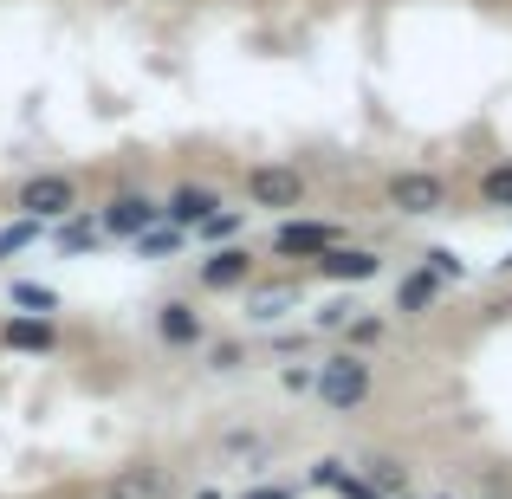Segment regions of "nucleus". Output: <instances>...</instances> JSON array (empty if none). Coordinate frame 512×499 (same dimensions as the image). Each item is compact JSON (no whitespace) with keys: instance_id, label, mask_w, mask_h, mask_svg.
Listing matches in <instances>:
<instances>
[{"instance_id":"1a4fd4ad","label":"nucleus","mask_w":512,"mask_h":499,"mask_svg":"<svg viewBox=\"0 0 512 499\" xmlns=\"http://www.w3.org/2000/svg\"><path fill=\"white\" fill-rule=\"evenodd\" d=\"M0 350H13V357H52V350H59V318L7 312L0 318Z\"/></svg>"},{"instance_id":"a878e982","label":"nucleus","mask_w":512,"mask_h":499,"mask_svg":"<svg viewBox=\"0 0 512 499\" xmlns=\"http://www.w3.org/2000/svg\"><path fill=\"white\" fill-rule=\"evenodd\" d=\"M312 383H318V370H299V363L279 370V389H286V396H312Z\"/></svg>"},{"instance_id":"412c9836","label":"nucleus","mask_w":512,"mask_h":499,"mask_svg":"<svg viewBox=\"0 0 512 499\" xmlns=\"http://www.w3.org/2000/svg\"><path fill=\"white\" fill-rule=\"evenodd\" d=\"M363 480H370V487L389 499V493H402V487H409V467H402L396 454H370V461H363Z\"/></svg>"},{"instance_id":"0eeeda50","label":"nucleus","mask_w":512,"mask_h":499,"mask_svg":"<svg viewBox=\"0 0 512 499\" xmlns=\"http://www.w3.org/2000/svg\"><path fill=\"white\" fill-rule=\"evenodd\" d=\"M338 240L344 234L331 221H305V214H279V227H273V253H279V260H305V266L325 260Z\"/></svg>"},{"instance_id":"aec40b11","label":"nucleus","mask_w":512,"mask_h":499,"mask_svg":"<svg viewBox=\"0 0 512 499\" xmlns=\"http://www.w3.org/2000/svg\"><path fill=\"white\" fill-rule=\"evenodd\" d=\"M247 292H253V286H247ZM292 305H299V286H279V292H253V299H247V318H253V325H279V318H286Z\"/></svg>"},{"instance_id":"7ed1b4c3","label":"nucleus","mask_w":512,"mask_h":499,"mask_svg":"<svg viewBox=\"0 0 512 499\" xmlns=\"http://www.w3.org/2000/svg\"><path fill=\"white\" fill-rule=\"evenodd\" d=\"M383 201L402 214V221H435V214L454 208V188L441 169H396L383 182Z\"/></svg>"},{"instance_id":"f257e3e1","label":"nucleus","mask_w":512,"mask_h":499,"mask_svg":"<svg viewBox=\"0 0 512 499\" xmlns=\"http://www.w3.org/2000/svg\"><path fill=\"white\" fill-rule=\"evenodd\" d=\"M312 396L325 402L331 415H357L363 402L376 396V363L363 357V350H331V357L318 363V383H312Z\"/></svg>"},{"instance_id":"c756f323","label":"nucleus","mask_w":512,"mask_h":499,"mask_svg":"<svg viewBox=\"0 0 512 499\" xmlns=\"http://www.w3.org/2000/svg\"><path fill=\"white\" fill-rule=\"evenodd\" d=\"M389 499H409V493H389Z\"/></svg>"},{"instance_id":"b1692460","label":"nucleus","mask_w":512,"mask_h":499,"mask_svg":"<svg viewBox=\"0 0 512 499\" xmlns=\"http://www.w3.org/2000/svg\"><path fill=\"white\" fill-rule=\"evenodd\" d=\"M240 363H247V344H234V337H221V344H208V370H214V376L240 370Z\"/></svg>"},{"instance_id":"2eb2a0df","label":"nucleus","mask_w":512,"mask_h":499,"mask_svg":"<svg viewBox=\"0 0 512 499\" xmlns=\"http://www.w3.org/2000/svg\"><path fill=\"white\" fill-rule=\"evenodd\" d=\"M474 195H480V208H487V214H512V156H506V163H487V169H480Z\"/></svg>"},{"instance_id":"6ab92c4d","label":"nucleus","mask_w":512,"mask_h":499,"mask_svg":"<svg viewBox=\"0 0 512 499\" xmlns=\"http://www.w3.org/2000/svg\"><path fill=\"white\" fill-rule=\"evenodd\" d=\"M7 305H13V312H33V318H52V312H59V292L39 286V279H13Z\"/></svg>"},{"instance_id":"6e6552de","label":"nucleus","mask_w":512,"mask_h":499,"mask_svg":"<svg viewBox=\"0 0 512 499\" xmlns=\"http://www.w3.org/2000/svg\"><path fill=\"white\" fill-rule=\"evenodd\" d=\"M150 325H156V344H169V350H201L208 344V318L195 312V299H163Z\"/></svg>"},{"instance_id":"5701e85b","label":"nucleus","mask_w":512,"mask_h":499,"mask_svg":"<svg viewBox=\"0 0 512 499\" xmlns=\"http://www.w3.org/2000/svg\"><path fill=\"white\" fill-rule=\"evenodd\" d=\"M376 337H383V318H370V312H350L344 318V350H370Z\"/></svg>"},{"instance_id":"cd10ccee","label":"nucleus","mask_w":512,"mask_h":499,"mask_svg":"<svg viewBox=\"0 0 512 499\" xmlns=\"http://www.w3.org/2000/svg\"><path fill=\"white\" fill-rule=\"evenodd\" d=\"M240 499H292V487H253V493H240Z\"/></svg>"},{"instance_id":"dca6fc26","label":"nucleus","mask_w":512,"mask_h":499,"mask_svg":"<svg viewBox=\"0 0 512 499\" xmlns=\"http://www.w3.org/2000/svg\"><path fill=\"white\" fill-rule=\"evenodd\" d=\"M240 227H247V208H227V201H221V208H214L188 240H195V247H227V240H240Z\"/></svg>"},{"instance_id":"20e7f679","label":"nucleus","mask_w":512,"mask_h":499,"mask_svg":"<svg viewBox=\"0 0 512 499\" xmlns=\"http://www.w3.org/2000/svg\"><path fill=\"white\" fill-rule=\"evenodd\" d=\"M13 208L33 214V221H46V227H59L65 214L85 208V188H78V175H65V169H39V175H26V182H20Z\"/></svg>"},{"instance_id":"9d476101","label":"nucleus","mask_w":512,"mask_h":499,"mask_svg":"<svg viewBox=\"0 0 512 499\" xmlns=\"http://www.w3.org/2000/svg\"><path fill=\"white\" fill-rule=\"evenodd\" d=\"M214 208H221V188H214V182H195V175H188V182H175L169 195H163V221L182 227V234H195Z\"/></svg>"},{"instance_id":"9b49d317","label":"nucleus","mask_w":512,"mask_h":499,"mask_svg":"<svg viewBox=\"0 0 512 499\" xmlns=\"http://www.w3.org/2000/svg\"><path fill=\"white\" fill-rule=\"evenodd\" d=\"M312 273L331 279V286H370V279L383 273V253H376V247H344V240H338L325 260H312Z\"/></svg>"},{"instance_id":"a211bd4d","label":"nucleus","mask_w":512,"mask_h":499,"mask_svg":"<svg viewBox=\"0 0 512 499\" xmlns=\"http://www.w3.org/2000/svg\"><path fill=\"white\" fill-rule=\"evenodd\" d=\"M52 227L46 221H33V214H13L7 227H0V260H13V253H26V247H39Z\"/></svg>"},{"instance_id":"423d86ee","label":"nucleus","mask_w":512,"mask_h":499,"mask_svg":"<svg viewBox=\"0 0 512 499\" xmlns=\"http://www.w3.org/2000/svg\"><path fill=\"white\" fill-rule=\"evenodd\" d=\"M156 221H163V201H156L150 188H117V195L98 208L104 240H137L143 227H156Z\"/></svg>"},{"instance_id":"bb28decb","label":"nucleus","mask_w":512,"mask_h":499,"mask_svg":"<svg viewBox=\"0 0 512 499\" xmlns=\"http://www.w3.org/2000/svg\"><path fill=\"white\" fill-rule=\"evenodd\" d=\"M331 493H338V499H383V493H376V487H370L363 474H344V480H338Z\"/></svg>"},{"instance_id":"4468645a","label":"nucleus","mask_w":512,"mask_h":499,"mask_svg":"<svg viewBox=\"0 0 512 499\" xmlns=\"http://www.w3.org/2000/svg\"><path fill=\"white\" fill-rule=\"evenodd\" d=\"M46 240H52L59 253H98V247H104V227H98V214H85V208H78V214H65V221L52 227Z\"/></svg>"},{"instance_id":"4be33fe9","label":"nucleus","mask_w":512,"mask_h":499,"mask_svg":"<svg viewBox=\"0 0 512 499\" xmlns=\"http://www.w3.org/2000/svg\"><path fill=\"white\" fill-rule=\"evenodd\" d=\"M422 266L441 279V286H461V279H467V260H461L454 247H428V253H422Z\"/></svg>"},{"instance_id":"f03ea898","label":"nucleus","mask_w":512,"mask_h":499,"mask_svg":"<svg viewBox=\"0 0 512 499\" xmlns=\"http://www.w3.org/2000/svg\"><path fill=\"white\" fill-rule=\"evenodd\" d=\"M240 195H247V208L260 214H299L305 195H312V182H305L299 163H247V175H240Z\"/></svg>"},{"instance_id":"c85d7f7f","label":"nucleus","mask_w":512,"mask_h":499,"mask_svg":"<svg viewBox=\"0 0 512 499\" xmlns=\"http://www.w3.org/2000/svg\"><path fill=\"white\" fill-rule=\"evenodd\" d=\"M195 499H221V493H195Z\"/></svg>"},{"instance_id":"39448f33","label":"nucleus","mask_w":512,"mask_h":499,"mask_svg":"<svg viewBox=\"0 0 512 499\" xmlns=\"http://www.w3.org/2000/svg\"><path fill=\"white\" fill-rule=\"evenodd\" d=\"M195 286L208 292V299H221V292H247V286H253V247H247V240L208 247V253L195 260Z\"/></svg>"},{"instance_id":"f3484780","label":"nucleus","mask_w":512,"mask_h":499,"mask_svg":"<svg viewBox=\"0 0 512 499\" xmlns=\"http://www.w3.org/2000/svg\"><path fill=\"white\" fill-rule=\"evenodd\" d=\"M130 247H137V260H175V253L188 247V234H182V227H169V221H156V227H143Z\"/></svg>"},{"instance_id":"ddd939ff","label":"nucleus","mask_w":512,"mask_h":499,"mask_svg":"<svg viewBox=\"0 0 512 499\" xmlns=\"http://www.w3.org/2000/svg\"><path fill=\"white\" fill-rule=\"evenodd\" d=\"M441 292H448V286H441V279L415 260V266H402V273H396V312L402 318H428L441 305Z\"/></svg>"},{"instance_id":"393cba45","label":"nucleus","mask_w":512,"mask_h":499,"mask_svg":"<svg viewBox=\"0 0 512 499\" xmlns=\"http://www.w3.org/2000/svg\"><path fill=\"white\" fill-rule=\"evenodd\" d=\"M344 474H350V461H338V454H325V461H312V487H338Z\"/></svg>"},{"instance_id":"f8f14e48","label":"nucleus","mask_w":512,"mask_h":499,"mask_svg":"<svg viewBox=\"0 0 512 499\" xmlns=\"http://www.w3.org/2000/svg\"><path fill=\"white\" fill-rule=\"evenodd\" d=\"M169 493H175L169 467L137 461V467H117V474L104 480V493H98V499H169Z\"/></svg>"}]
</instances>
